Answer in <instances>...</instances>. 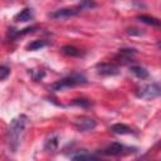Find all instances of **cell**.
<instances>
[{
	"mask_svg": "<svg viewBox=\"0 0 161 161\" xmlns=\"http://www.w3.org/2000/svg\"><path fill=\"white\" fill-rule=\"evenodd\" d=\"M28 117L25 114H20L18 117H15L9 127H8V132H6V141H8V146L13 152H16L19 146L21 145V141L24 138L25 135V130L28 126Z\"/></svg>",
	"mask_w": 161,
	"mask_h": 161,
	"instance_id": "cell-1",
	"label": "cell"
},
{
	"mask_svg": "<svg viewBox=\"0 0 161 161\" xmlns=\"http://www.w3.org/2000/svg\"><path fill=\"white\" fill-rule=\"evenodd\" d=\"M87 83V79L84 75L82 74H72V75H68L58 82H55L54 84H52V91L54 92H62V91H65V89H69V88H73V87H77V86H82V84H86Z\"/></svg>",
	"mask_w": 161,
	"mask_h": 161,
	"instance_id": "cell-2",
	"label": "cell"
},
{
	"mask_svg": "<svg viewBox=\"0 0 161 161\" xmlns=\"http://www.w3.org/2000/svg\"><path fill=\"white\" fill-rule=\"evenodd\" d=\"M135 150L136 148H133V147H127L122 143L113 142V143L108 145L106 148H103L101 153L106 155V156H123V155H130V153L136 152Z\"/></svg>",
	"mask_w": 161,
	"mask_h": 161,
	"instance_id": "cell-3",
	"label": "cell"
},
{
	"mask_svg": "<svg viewBox=\"0 0 161 161\" xmlns=\"http://www.w3.org/2000/svg\"><path fill=\"white\" fill-rule=\"evenodd\" d=\"M161 96V86L157 83H148L137 91V97L142 99H153Z\"/></svg>",
	"mask_w": 161,
	"mask_h": 161,
	"instance_id": "cell-4",
	"label": "cell"
},
{
	"mask_svg": "<svg viewBox=\"0 0 161 161\" xmlns=\"http://www.w3.org/2000/svg\"><path fill=\"white\" fill-rule=\"evenodd\" d=\"M80 11H82V9L79 6H75V8H63V9H58V10H54L53 13H50L49 18L55 19V20L67 19V18H70V16H75Z\"/></svg>",
	"mask_w": 161,
	"mask_h": 161,
	"instance_id": "cell-5",
	"label": "cell"
},
{
	"mask_svg": "<svg viewBox=\"0 0 161 161\" xmlns=\"http://www.w3.org/2000/svg\"><path fill=\"white\" fill-rule=\"evenodd\" d=\"M96 121L91 117H79L74 121V127L80 131V132H87V131H92L96 127Z\"/></svg>",
	"mask_w": 161,
	"mask_h": 161,
	"instance_id": "cell-6",
	"label": "cell"
},
{
	"mask_svg": "<svg viewBox=\"0 0 161 161\" xmlns=\"http://www.w3.org/2000/svg\"><path fill=\"white\" fill-rule=\"evenodd\" d=\"M97 73L101 75H116L119 73L118 67H116L114 64H109V63H101L97 64L96 67Z\"/></svg>",
	"mask_w": 161,
	"mask_h": 161,
	"instance_id": "cell-7",
	"label": "cell"
},
{
	"mask_svg": "<svg viewBox=\"0 0 161 161\" xmlns=\"http://www.w3.org/2000/svg\"><path fill=\"white\" fill-rule=\"evenodd\" d=\"M33 18H34L33 10L29 9V8H25V9H23L20 13H18V14L14 16V20H15L16 23H26V21L33 20Z\"/></svg>",
	"mask_w": 161,
	"mask_h": 161,
	"instance_id": "cell-8",
	"label": "cell"
},
{
	"mask_svg": "<svg viewBox=\"0 0 161 161\" xmlns=\"http://www.w3.org/2000/svg\"><path fill=\"white\" fill-rule=\"evenodd\" d=\"M58 147V136L57 135H50L47 141H45V145H44V148L45 151H55Z\"/></svg>",
	"mask_w": 161,
	"mask_h": 161,
	"instance_id": "cell-9",
	"label": "cell"
},
{
	"mask_svg": "<svg viewBox=\"0 0 161 161\" xmlns=\"http://www.w3.org/2000/svg\"><path fill=\"white\" fill-rule=\"evenodd\" d=\"M70 158H73V160H96V158H98V157H97L96 155H93V153L87 152L86 150H80V151H78L77 153L72 155Z\"/></svg>",
	"mask_w": 161,
	"mask_h": 161,
	"instance_id": "cell-10",
	"label": "cell"
},
{
	"mask_svg": "<svg viewBox=\"0 0 161 161\" xmlns=\"http://www.w3.org/2000/svg\"><path fill=\"white\" fill-rule=\"evenodd\" d=\"M130 70H131L132 74H135V75H136L137 78H140V79H145V78L148 77V72H147V69L143 68V67L133 65V67L130 68Z\"/></svg>",
	"mask_w": 161,
	"mask_h": 161,
	"instance_id": "cell-11",
	"label": "cell"
},
{
	"mask_svg": "<svg viewBox=\"0 0 161 161\" xmlns=\"http://www.w3.org/2000/svg\"><path fill=\"white\" fill-rule=\"evenodd\" d=\"M111 130H112V132H114V133H117V135H128V133H132V130H131L128 126L123 125V123L113 125V126L111 127Z\"/></svg>",
	"mask_w": 161,
	"mask_h": 161,
	"instance_id": "cell-12",
	"label": "cell"
},
{
	"mask_svg": "<svg viewBox=\"0 0 161 161\" xmlns=\"http://www.w3.org/2000/svg\"><path fill=\"white\" fill-rule=\"evenodd\" d=\"M62 52L64 54L69 55V57H80V55H83V52L82 50H79L78 48L72 47V45H64L62 48Z\"/></svg>",
	"mask_w": 161,
	"mask_h": 161,
	"instance_id": "cell-13",
	"label": "cell"
},
{
	"mask_svg": "<svg viewBox=\"0 0 161 161\" xmlns=\"http://www.w3.org/2000/svg\"><path fill=\"white\" fill-rule=\"evenodd\" d=\"M47 45H48V42H47V40H34V42H31V43L26 47V49H28V50H38V49L44 48V47H47Z\"/></svg>",
	"mask_w": 161,
	"mask_h": 161,
	"instance_id": "cell-14",
	"label": "cell"
},
{
	"mask_svg": "<svg viewBox=\"0 0 161 161\" xmlns=\"http://www.w3.org/2000/svg\"><path fill=\"white\" fill-rule=\"evenodd\" d=\"M138 19H140V21L146 23V24H148V25H160V24H161L157 19L151 18V16H147V15H141V16H138Z\"/></svg>",
	"mask_w": 161,
	"mask_h": 161,
	"instance_id": "cell-15",
	"label": "cell"
},
{
	"mask_svg": "<svg viewBox=\"0 0 161 161\" xmlns=\"http://www.w3.org/2000/svg\"><path fill=\"white\" fill-rule=\"evenodd\" d=\"M78 6L82 10H84V9H93V8H96V3L92 1V0H80Z\"/></svg>",
	"mask_w": 161,
	"mask_h": 161,
	"instance_id": "cell-16",
	"label": "cell"
},
{
	"mask_svg": "<svg viewBox=\"0 0 161 161\" xmlns=\"http://www.w3.org/2000/svg\"><path fill=\"white\" fill-rule=\"evenodd\" d=\"M9 74H10V69L6 65H1V68H0V79L5 80Z\"/></svg>",
	"mask_w": 161,
	"mask_h": 161,
	"instance_id": "cell-17",
	"label": "cell"
},
{
	"mask_svg": "<svg viewBox=\"0 0 161 161\" xmlns=\"http://www.w3.org/2000/svg\"><path fill=\"white\" fill-rule=\"evenodd\" d=\"M73 103L77 104V106H84V107H88V106L92 104V103H91L89 101H87V99H75Z\"/></svg>",
	"mask_w": 161,
	"mask_h": 161,
	"instance_id": "cell-18",
	"label": "cell"
},
{
	"mask_svg": "<svg viewBox=\"0 0 161 161\" xmlns=\"http://www.w3.org/2000/svg\"><path fill=\"white\" fill-rule=\"evenodd\" d=\"M157 47H158V48L161 49V42H158V43H157Z\"/></svg>",
	"mask_w": 161,
	"mask_h": 161,
	"instance_id": "cell-19",
	"label": "cell"
},
{
	"mask_svg": "<svg viewBox=\"0 0 161 161\" xmlns=\"http://www.w3.org/2000/svg\"><path fill=\"white\" fill-rule=\"evenodd\" d=\"M158 145H160V146H161V142H160V143H158Z\"/></svg>",
	"mask_w": 161,
	"mask_h": 161,
	"instance_id": "cell-20",
	"label": "cell"
}]
</instances>
